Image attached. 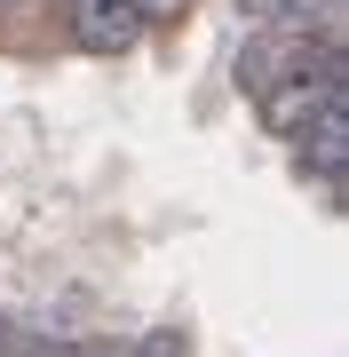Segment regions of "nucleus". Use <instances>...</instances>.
<instances>
[{
  "label": "nucleus",
  "mask_w": 349,
  "mask_h": 357,
  "mask_svg": "<svg viewBox=\"0 0 349 357\" xmlns=\"http://www.w3.org/2000/svg\"><path fill=\"white\" fill-rule=\"evenodd\" d=\"M294 135H302V159H310V175H318V183H341V175H349V88H341V96H325Z\"/></svg>",
  "instance_id": "1"
},
{
  "label": "nucleus",
  "mask_w": 349,
  "mask_h": 357,
  "mask_svg": "<svg viewBox=\"0 0 349 357\" xmlns=\"http://www.w3.org/2000/svg\"><path fill=\"white\" fill-rule=\"evenodd\" d=\"M72 32H79V48L119 56V48H135L143 8H135V0H72Z\"/></svg>",
  "instance_id": "2"
},
{
  "label": "nucleus",
  "mask_w": 349,
  "mask_h": 357,
  "mask_svg": "<svg viewBox=\"0 0 349 357\" xmlns=\"http://www.w3.org/2000/svg\"><path fill=\"white\" fill-rule=\"evenodd\" d=\"M8 357H72V349H64V342H48V333H16Z\"/></svg>",
  "instance_id": "3"
},
{
  "label": "nucleus",
  "mask_w": 349,
  "mask_h": 357,
  "mask_svg": "<svg viewBox=\"0 0 349 357\" xmlns=\"http://www.w3.org/2000/svg\"><path fill=\"white\" fill-rule=\"evenodd\" d=\"M127 357H191V349H183V333H143Z\"/></svg>",
  "instance_id": "4"
},
{
  "label": "nucleus",
  "mask_w": 349,
  "mask_h": 357,
  "mask_svg": "<svg viewBox=\"0 0 349 357\" xmlns=\"http://www.w3.org/2000/svg\"><path fill=\"white\" fill-rule=\"evenodd\" d=\"M8 342H16V326H8V318H0V357H8Z\"/></svg>",
  "instance_id": "5"
},
{
  "label": "nucleus",
  "mask_w": 349,
  "mask_h": 357,
  "mask_svg": "<svg viewBox=\"0 0 349 357\" xmlns=\"http://www.w3.org/2000/svg\"><path fill=\"white\" fill-rule=\"evenodd\" d=\"M79 357H111V349H79Z\"/></svg>",
  "instance_id": "6"
}]
</instances>
